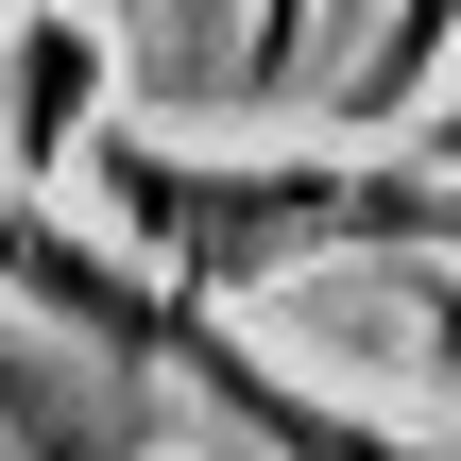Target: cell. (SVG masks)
<instances>
[{"mask_svg": "<svg viewBox=\"0 0 461 461\" xmlns=\"http://www.w3.org/2000/svg\"><path fill=\"white\" fill-rule=\"evenodd\" d=\"M86 205L188 274V291H291L325 257H376V240H445L461 257V171L428 137H274V154H222V137H86Z\"/></svg>", "mask_w": 461, "mask_h": 461, "instance_id": "cell-1", "label": "cell"}, {"mask_svg": "<svg viewBox=\"0 0 461 461\" xmlns=\"http://www.w3.org/2000/svg\"><path fill=\"white\" fill-rule=\"evenodd\" d=\"M137 376H171L188 411H222L240 445H274V461H461L428 445V428H393V411H359V393H325V376H291V359H257L240 342V308L222 291H154V325H137Z\"/></svg>", "mask_w": 461, "mask_h": 461, "instance_id": "cell-2", "label": "cell"}, {"mask_svg": "<svg viewBox=\"0 0 461 461\" xmlns=\"http://www.w3.org/2000/svg\"><path fill=\"white\" fill-rule=\"evenodd\" d=\"M120 103V0H0V171L68 188Z\"/></svg>", "mask_w": 461, "mask_h": 461, "instance_id": "cell-3", "label": "cell"}, {"mask_svg": "<svg viewBox=\"0 0 461 461\" xmlns=\"http://www.w3.org/2000/svg\"><path fill=\"white\" fill-rule=\"evenodd\" d=\"M461 51V0H376V34L325 68V137H411V103L445 86Z\"/></svg>", "mask_w": 461, "mask_h": 461, "instance_id": "cell-4", "label": "cell"}, {"mask_svg": "<svg viewBox=\"0 0 461 461\" xmlns=\"http://www.w3.org/2000/svg\"><path fill=\"white\" fill-rule=\"evenodd\" d=\"M411 137H428V154H445V171H461V103H411Z\"/></svg>", "mask_w": 461, "mask_h": 461, "instance_id": "cell-5", "label": "cell"}]
</instances>
